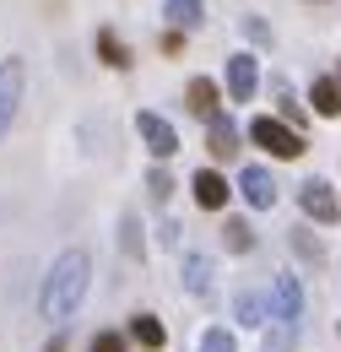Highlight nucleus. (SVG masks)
Returning a JSON list of instances; mask_svg holds the SVG:
<instances>
[{
    "label": "nucleus",
    "instance_id": "20e7f679",
    "mask_svg": "<svg viewBox=\"0 0 341 352\" xmlns=\"http://www.w3.org/2000/svg\"><path fill=\"white\" fill-rule=\"evenodd\" d=\"M135 135H141V146H146L157 163H168L173 152H179V131H173L163 114H152V109H141V114H135Z\"/></svg>",
    "mask_w": 341,
    "mask_h": 352
},
{
    "label": "nucleus",
    "instance_id": "1a4fd4ad",
    "mask_svg": "<svg viewBox=\"0 0 341 352\" xmlns=\"http://www.w3.org/2000/svg\"><path fill=\"white\" fill-rule=\"evenodd\" d=\"M212 276H217V261L201 255V250H190V255L179 261V282H184L190 298H212Z\"/></svg>",
    "mask_w": 341,
    "mask_h": 352
},
{
    "label": "nucleus",
    "instance_id": "c85d7f7f",
    "mask_svg": "<svg viewBox=\"0 0 341 352\" xmlns=\"http://www.w3.org/2000/svg\"><path fill=\"white\" fill-rule=\"evenodd\" d=\"M43 352H65V331H54V336L43 342Z\"/></svg>",
    "mask_w": 341,
    "mask_h": 352
},
{
    "label": "nucleus",
    "instance_id": "6ab92c4d",
    "mask_svg": "<svg viewBox=\"0 0 341 352\" xmlns=\"http://www.w3.org/2000/svg\"><path fill=\"white\" fill-rule=\"evenodd\" d=\"M233 314H239V325H265L271 298H260V293H239V298H233Z\"/></svg>",
    "mask_w": 341,
    "mask_h": 352
},
{
    "label": "nucleus",
    "instance_id": "7ed1b4c3",
    "mask_svg": "<svg viewBox=\"0 0 341 352\" xmlns=\"http://www.w3.org/2000/svg\"><path fill=\"white\" fill-rule=\"evenodd\" d=\"M22 98H28V60H22V54H6V60H0V141L16 125Z\"/></svg>",
    "mask_w": 341,
    "mask_h": 352
},
{
    "label": "nucleus",
    "instance_id": "dca6fc26",
    "mask_svg": "<svg viewBox=\"0 0 341 352\" xmlns=\"http://www.w3.org/2000/svg\"><path fill=\"white\" fill-rule=\"evenodd\" d=\"M206 152H212L217 163L239 152V131H233V120H228V114H217L212 125H206Z\"/></svg>",
    "mask_w": 341,
    "mask_h": 352
},
{
    "label": "nucleus",
    "instance_id": "4be33fe9",
    "mask_svg": "<svg viewBox=\"0 0 341 352\" xmlns=\"http://www.w3.org/2000/svg\"><path fill=\"white\" fill-rule=\"evenodd\" d=\"M120 250H125L130 261L141 255V222H135V212H125V217H120Z\"/></svg>",
    "mask_w": 341,
    "mask_h": 352
},
{
    "label": "nucleus",
    "instance_id": "4468645a",
    "mask_svg": "<svg viewBox=\"0 0 341 352\" xmlns=\"http://www.w3.org/2000/svg\"><path fill=\"white\" fill-rule=\"evenodd\" d=\"M309 109H314L320 120H336L341 114V82L336 76H314V82H309Z\"/></svg>",
    "mask_w": 341,
    "mask_h": 352
},
{
    "label": "nucleus",
    "instance_id": "9d476101",
    "mask_svg": "<svg viewBox=\"0 0 341 352\" xmlns=\"http://www.w3.org/2000/svg\"><path fill=\"white\" fill-rule=\"evenodd\" d=\"M184 109H190L195 120L212 125L217 114H222V87H217L212 76H190V87H184Z\"/></svg>",
    "mask_w": 341,
    "mask_h": 352
},
{
    "label": "nucleus",
    "instance_id": "a878e982",
    "mask_svg": "<svg viewBox=\"0 0 341 352\" xmlns=\"http://www.w3.org/2000/svg\"><path fill=\"white\" fill-rule=\"evenodd\" d=\"M179 233H184V228H179V222H163V228H157V239H163V244H168V250H179Z\"/></svg>",
    "mask_w": 341,
    "mask_h": 352
},
{
    "label": "nucleus",
    "instance_id": "b1692460",
    "mask_svg": "<svg viewBox=\"0 0 341 352\" xmlns=\"http://www.w3.org/2000/svg\"><path fill=\"white\" fill-rule=\"evenodd\" d=\"M125 342H130V336H120V331H98L87 352H125Z\"/></svg>",
    "mask_w": 341,
    "mask_h": 352
},
{
    "label": "nucleus",
    "instance_id": "423d86ee",
    "mask_svg": "<svg viewBox=\"0 0 341 352\" xmlns=\"http://www.w3.org/2000/svg\"><path fill=\"white\" fill-rule=\"evenodd\" d=\"M255 92H260V60L250 49H233L228 54V98L233 103H250Z\"/></svg>",
    "mask_w": 341,
    "mask_h": 352
},
{
    "label": "nucleus",
    "instance_id": "9b49d317",
    "mask_svg": "<svg viewBox=\"0 0 341 352\" xmlns=\"http://www.w3.org/2000/svg\"><path fill=\"white\" fill-rule=\"evenodd\" d=\"M190 195H195V206H201V212H222L233 190H228V179L217 174V168H201V174L190 179Z\"/></svg>",
    "mask_w": 341,
    "mask_h": 352
},
{
    "label": "nucleus",
    "instance_id": "393cba45",
    "mask_svg": "<svg viewBox=\"0 0 341 352\" xmlns=\"http://www.w3.org/2000/svg\"><path fill=\"white\" fill-rule=\"evenodd\" d=\"M244 38H250V44H271V28H265L260 16H244Z\"/></svg>",
    "mask_w": 341,
    "mask_h": 352
},
{
    "label": "nucleus",
    "instance_id": "aec40b11",
    "mask_svg": "<svg viewBox=\"0 0 341 352\" xmlns=\"http://www.w3.org/2000/svg\"><path fill=\"white\" fill-rule=\"evenodd\" d=\"M173 190H179V179H173L168 168H163V163H157V168H152V174H146V195H152V201H157V206H163V201H168Z\"/></svg>",
    "mask_w": 341,
    "mask_h": 352
},
{
    "label": "nucleus",
    "instance_id": "5701e85b",
    "mask_svg": "<svg viewBox=\"0 0 341 352\" xmlns=\"http://www.w3.org/2000/svg\"><path fill=\"white\" fill-rule=\"evenodd\" d=\"M201 352H239V342H233L228 325H212V331L201 336Z\"/></svg>",
    "mask_w": 341,
    "mask_h": 352
},
{
    "label": "nucleus",
    "instance_id": "f3484780",
    "mask_svg": "<svg viewBox=\"0 0 341 352\" xmlns=\"http://www.w3.org/2000/svg\"><path fill=\"white\" fill-rule=\"evenodd\" d=\"M271 98L282 103V125H293V131L303 135V120H309V114H303L298 98H293V82H287V76H271Z\"/></svg>",
    "mask_w": 341,
    "mask_h": 352
},
{
    "label": "nucleus",
    "instance_id": "f257e3e1",
    "mask_svg": "<svg viewBox=\"0 0 341 352\" xmlns=\"http://www.w3.org/2000/svg\"><path fill=\"white\" fill-rule=\"evenodd\" d=\"M87 287H92V255H87V250H60L54 265L43 271L38 314L43 320H71V314L82 309Z\"/></svg>",
    "mask_w": 341,
    "mask_h": 352
},
{
    "label": "nucleus",
    "instance_id": "2eb2a0df",
    "mask_svg": "<svg viewBox=\"0 0 341 352\" xmlns=\"http://www.w3.org/2000/svg\"><path fill=\"white\" fill-rule=\"evenodd\" d=\"M135 347H146V352H163L168 347V331H163V320L157 314H130V331H125Z\"/></svg>",
    "mask_w": 341,
    "mask_h": 352
},
{
    "label": "nucleus",
    "instance_id": "f03ea898",
    "mask_svg": "<svg viewBox=\"0 0 341 352\" xmlns=\"http://www.w3.org/2000/svg\"><path fill=\"white\" fill-rule=\"evenodd\" d=\"M250 141H255L260 152H271L276 163H298L303 157V135L293 125H282L276 114H255L250 120Z\"/></svg>",
    "mask_w": 341,
    "mask_h": 352
},
{
    "label": "nucleus",
    "instance_id": "bb28decb",
    "mask_svg": "<svg viewBox=\"0 0 341 352\" xmlns=\"http://www.w3.org/2000/svg\"><path fill=\"white\" fill-rule=\"evenodd\" d=\"M293 244H298V255H314V261H320V244H314V239H309L303 228H298V239H293Z\"/></svg>",
    "mask_w": 341,
    "mask_h": 352
},
{
    "label": "nucleus",
    "instance_id": "39448f33",
    "mask_svg": "<svg viewBox=\"0 0 341 352\" xmlns=\"http://www.w3.org/2000/svg\"><path fill=\"white\" fill-rule=\"evenodd\" d=\"M298 212H303V217H314L320 228H331V222L341 217V201H336V190H331L325 179H303V184H298Z\"/></svg>",
    "mask_w": 341,
    "mask_h": 352
},
{
    "label": "nucleus",
    "instance_id": "412c9836",
    "mask_svg": "<svg viewBox=\"0 0 341 352\" xmlns=\"http://www.w3.org/2000/svg\"><path fill=\"white\" fill-rule=\"evenodd\" d=\"M293 342H298L293 325H271V331L260 336V352H293Z\"/></svg>",
    "mask_w": 341,
    "mask_h": 352
},
{
    "label": "nucleus",
    "instance_id": "0eeeda50",
    "mask_svg": "<svg viewBox=\"0 0 341 352\" xmlns=\"http://www.w3.org/2000/svg\"><path fill=\"white\" fill-rule=\"evenodd\" d=\"M271 320H282V325H298L303 320V282L293 271L271 276Z\"/></svg>",
    "mask_w": 341,
    "mask_h": 352
},
{
    "label": "nucleus",
    "instance_id": "a211bd4d",
    "mask_svg": "<svg viewBox=\"0 0 341 352\" xmlns=\"http://www.w3.org/2000/svg\"><path fill=\"white\" fill-rule=\"evenodd\" d=\"M222 244H228L233 255H250V250H255V228H250L244 217H228L222 222Z\"/></svg>",
    "mask_w": 341,
    "mask_h": 352
},
{
    "label": "nucleus",
    "instance_id": "6e6552de",
    "mask_svg": "<svg viewBox=\"0 0 341 352\" xmlns=\"http://www.w3.org/2000/svg\"><path fill=\"white\" fill-rule=\"evenodd\" d=\"M239 195H244L255 212H271V206H276V179H271V168H260V163L239 168Z\"/></svg>",
    "mask_w": 341,
    "mask_h": 352
},
{
    "label": "nucleus",
    "instance_id": "ddd939ff",
    "mask_svg": "<svg viewBox=\"0 0 341 352\" xmlns=\"http://www.w3.org/2000/svg\"><path fill=\"white\" fill-rule=\"evenodd\" d=\"M163 22L173 33H195L206 22V0H163Z\"/></svg>",
    "mask_w": 341,
    "mask_h": 352
},
{
    "label": "nucleus",
    "instance_id": "c756f323",
    "mask_svg": "<svg viewBox=\"0 0 341 352\" xmlns=\"http://www.w3.org/2000/svg\"><path fill=\"white\" fill-rule=\"evenodd\" d=\"M336 82H341V65H336Z\"/></svg>",
    "mask_w": 341,
    "mask_h": 352
},
{
    "label": "nucleus",
    "instance_id": "cd10ccee",
    "mask_svg": "<svg viewBox=\"0 0 341 352\" xmlns=\"http://www.w3.org/2000/svg\"><path fill=\"white\" fill-rule=\"evenodd\" d=\"M179 49H184V33H173V28H168V33H163V54H179Z\"/></svg>",
    "mask_w": 341,
    "mask_h": 352
},
{
    "label": "nucleus",
    "instance_id": "f8f14e48",
    "mask_svg": "<svg viewBox=\"0 0 341 352\" xmlns=\"http://www.w3.org/2000/svg\"><path fill=\"white\" fill-rule=\"evenodd\" d=\"M92 49H98V60H103L109 71H130V65H135V49H130L114 28H98V33H92Z\"/></svg>",
    "mask_w": 341,
    "mask_h": 352
}]
</instances>
